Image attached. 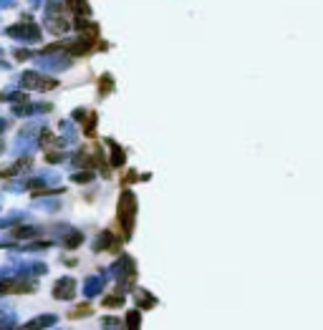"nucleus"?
Returning <instances> with one entry per match:
<instances>
[{
    "mask_svg": "<svg viewBox=\"0 0 323 330\" xmlns=\"http://www.w3.org/2000/svg\"><path fill=\"white\" fill-rule=\"evenodd\" d=\"M109 247H117V242L111 237V232L106 230V232H101L99 235V240L93 242V252H99V250H109Z\"/></svg>",
    "mask_w": 323,
    "mask_h": 330,
    "instance_id": "obj_7",
    "label": "nucleus"
},
{
    "mask_svg": "<svg viewBox=\"0 0 323 330\" xmlns=\"http://www.w3.org/2000/svg\"><path fill=\"white\" fill-rule=\"evenodd\" d=\"M91 46H93V40H88V38H81V40H68V43H63V48H66L71 56H86V53H91Z\"/></svg>",
    "mask_w": 323,
    "mask_h": 330,
    "instance_id": "obj_5",
    "label": "nucleus"
},
{
    "mask_svg": "<svg viewBox=\"0 0 323 330\" xmlns=\"http://www.w3.org/2000/svg\"><path fill=\"white\" fill-rule=\"evenodd\" d=\"M137 302H139L142 307H151V305H157V300L147 295V290H139V293H137Z\"/></svg>",
    "mask_w": 323,
    "mask_h": 330,
    "instance_id": "obj_12",
    "label": "nucleus"
},
{
    "mask_svg": "<svg viewBox=\"0 0 323 330\" xmlns=\"http://www.w3.org/2000/svg\"><path fill=\"white\" fill-rule=\"evenodd\" d=\"M86 315H91V307L88 305H79V307H73L68 313V318H86Z\"/></svg>",
    "mask_w": 323,
    "mask_h": 330,
    "instance_id": "obj_13",
    "label": "nucleus"
},
{
    "mask_svg": "<svg viewBox=\"0 0 323 330\" xmlns=\"http://www.w3.org/2000/svg\"><path fill=\"white\" fill-rule=\"evenodd\" d=\"M8 35L23 38V40H41V28L38 26H10Z\"/></svg>",
    "mask_w": 323,
    "mask_h": 330,
    "instance_id": "obj_4",
    "label": "nucleus"
},
{
    "mask_svg": "<svg viewBox=\"0 0 323 330\" xmlns=\"http://www.w3.org/2000/svg\"><path fill=\"white\" fill-rule=\"evenodd\" d=\"M104 305H106V307H121V305H124V295L119 293V295H114V298H106Z\"/></svg>",
    "mask_w": 323,
    "mask_h": 330,
    "instance_id": "obj_14",
    "label": "nucleus"
},
{
    "mask_svg": "<svg viewBox=\"0 0 323 330\" xmlns=\"http://www.w3.org/2000/svg\"><path fill=\"white\" fill-rule=\"evenodd\" d=\"M106 144H109V147H111V167H121V164H124V159H126V154H124V149H121V147H119V144H114V141H111V139H106Z\"/></svg>",
    "mask_w": 323,
    "mask_h": 330,
    "instance_id": "obj_8",
    "label": "nucleus"
},
{
    "mask_svg": "<svg viewBox=\"0 0 323 330\" xmlns=\"http://www.w3.org/2000/svg\"><path fill=\"white\" fill-rule=\"evenodd\" d=\"M109 91H114V78L104 76V81H99V96H106Z\"/></svg>",
    "mask_w": 323,
    "mask_h": 330,
    "instance_id": "obj_11",
    "label": "nucleus"
},
{
    "mask_svg": "<svg viewBox=\"0 0 323 330\" xmlns=\"http://www.w3.org/2000/svg\"><path fill=\"white\" fill-rule=\"evenodd\" d=\"M86 298H93V295H99L101 290H104V277L101 275H96V277H88L86 280Z\"/></svg>",
    "mask_w": 323,
    "mask_h": 330,
    "instance_id": "obj_6",
    "label": "nucleus"
},
{
    "mask_svg": "<svg viewBox=\"0 0 323 330\" xmlns=\"http://www.w3.org/2000/svg\"><path fill=\"white\" fill-rule=\"evenodd\" d=\"M21 86L28 91H53L59 86V81H56V78H46V76H41L38 71H26V73L21 76Z\"/></svg>",
    "mask_w": 323,
    "mask_h": 330,
    "instance_id": "obj_2",
    "label": "nucleus"
},
{
    "mask_svg": "<svg viewBox=\"0 0 323 330\" xmlns=\"http://www.w3.org/2000/svg\"><path fill=\"white\" fill-rule=\"evenodd\" d=\"M79 242H84V235H81V232H73V235L66 240V247H76Z\"/></svg>",
    "mask_w": 323,
    "mask_h": 330,
    "instance_id": "obj_16",
    "label": "nucleus"
},
{
    "mask_svg": "<svg viewBox=\"0 0 323 330\" xmlns=\"http://www.w3.org/2000/svg\"><path fill=\"white\" fill-rule=\"evenodd\" d=\"M3 129H5V121L0 119V134H3Z\"/></svg>",
    "mask_w": 323,
    "mask_h": 330,
    "instance_id": "obj_19",
    "label": "nucleus"
},
{
    "mask_svg": "<svg viewBox=\"0 0 323 330\" xmlns=\"http://www.w3.org/2000/svg\"><path fill=\"white\" fill-rule=\"evenodd\" d=\"M53 323H56V318H53V315H43V318L30 320L28 328H46V325H53Z\"/></svg>",
    "mask_w": 323,
    "mask_h": 330,
    "instance_id": "obj_10",
    "label": "nucleus"
},
{
    "mask_svg": "<svg viewBox=\"0 0 323 330\" xmlns=\"http://www.w3.org/2000/svg\"><path fill=\"white\" fill-rule=\"evenodd\" d=\"M76 295V280L73 277H61L53 285V298L56 300H71Z\"/></svg>",
    "mask_w": 323,
    "mask_h": 330,
    "instance_id": "obj_3",
    "label": "nucleus"
},
{
    "mask_svg": "<svg viewBox=\"0 0 323 330\" xmlns=\"http://www.w3.org/2000/svg\"><path fill=\"white\" fill-rule=\"evenodd\" d=\"M33 53H28V51H15V58L18 60H26V58H30Z\"/></svg>",
    "mask_w": 323,
    "mask_h": 330,
    "instance_id": "obj_18",
    "label": "nucleus"
},
{
    "mask_svg": "<svg viewBox=\"0 0 323 330\" xmlns=\"http://www.w3.org/2000/svg\"><path fill=\"white\" fill-rule=\"evenodd\" d=\"M93 179V174L91 172H84V174H73V181H91Z\"/></svg>",
    "mask_w": 323,
    "mask_h": 330,
    "instance_id": "obj_17",
    "label": "nucleus"
},
{
    "mask_svg": "<svg viewBox=\"0 0 323 330\" xmlns=\"http://www.w3.org/2000/svg\"><path fill=\"white\" fill-rule=\"evenodd\" d=\"M38 235H41L38 227H18V230H13L15 240H28V237H38Z\"/></svg>",
    "mask_w": 323,
    "mask_h": 330,
    "instance_id": "obj_9",
    "label": "nucleus"
},
{
    "mask_svg": "<svg viewBox=\"0 0 323 330\" xmlns=\"http://www.w3.org/2000/svg\"><path fill=\"white\" fill-rule=\"evenodd\" d=\"M134 217H137V197H134L129 189H124L121 197H119V222L124 224L126 237H129L131 230H134Z\"/></svg>",
    "mask_w": 323,
    "mask_h": 330,
    "instance_id": "obj_1",
    "label": "nucleus"
},
{
    "mask_svg": "<svg viewBox=\"0 0 323 330\" xmlns=\"http://www.w3.org/2000/svg\"><path fill=\"white\" fill-rule=\"evenodd\" d=\"M126 325H129V328H139V310H131V313H129Z\"/></svg>",
    "mask_w": 323,
    "mask_h": 330,
    "instance_id": "obj_15",
    "label": "nucleus"
}]
</instances>
